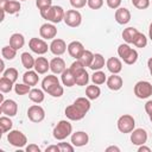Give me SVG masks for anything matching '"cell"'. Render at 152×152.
Returning <instances> with one entry per match:
<instances>
[{
    "instance_id": "cell-35",
    "label": "cell",
    "mask_w": 152,
    "mask_h": 152,
    "mask_svg": "<svg viewBox=\"0 0 152 152\" xmlns=\"http://www.w3.org/2000/svg\"><path fill=\"white\" fill-rule=\"evenodd\" d=\"M1 55H2V57L5 59L11 61L17 56V50L14 48H12L11 45H7V46H4L1 49Z\"/></svg>"
},
{
    "instance_id": "cell-28",
    "label": "cell",
    "mask_w": 152,
    "mask_h": 152,
    "mask_svg": "<svg viewBox=\"0 0 152 152\" xmlns=\"http://www.w3.org/2000/svg\"><path fill=\"white\" fill-rule=\"evenodd\" d=\"M139 31L135 28V27H127V28H125L124 31H122V38H124V40L127 43V44H133V40H134V38H135V36H137V33H138Z\"/></svg>"
},
{
    "instance_id": "cell-53",
    "label": "cell",
    "mask_w": 152,
    "mask_h": 152,
    "mask_svg": "<svg viewBox=\"0 0 152 152\" xmlns=\"http://www.w3.org/2000/svg\"><path fill=\"white\" fill-rule=\"evenodd\" d=\"M138 152H151V148L147 147V146H145V144H144V145H140L139 146Z\"/></svg>"
},
{
    "instance_id": "cell-3",
    "label": "cell",
    "mask_w": 152,
    "mask_h": 152,
    "mask_svg": "<svg viewBox=\"0 0 152 152\" xmlns=\"http://www.w3.org/2000/svg\"><path fill=\"white\" fill-rule=\"evenodd\" d=\"M53 138L57 140H64L72 133V126L66 120H61L53 128Z\"/></svg>"
},
{
    "instance_id": "cell-54",
    "label": "cell",
    "mask_w": 152,
    "mask_h": 152,
    "mask_svg": "<svg viewBox=\"0 0 152 152\" xmlns=\"http://www.w3.org/2000/svg\"><path fill=\"white\" fill-rule=\"evenodd\" d=\"M112 151H114V152H120V148H119L118 146H108V147L106 148V152H112Z\"/></svg>"
},
{
    "instance_id": "cell-44",
    "label": "cell",
    "mask_w": 152,
    "mask_h": 152,
    "mask_svg": "<svg viewBox=\"0 0 152 152\" xmlns=\"http://www.w3.org/2000/svg\"><path fill=\"white\" fill-rule=\"evenodd\" d=\"M84 68H86V66H84V65H83L78 59H76L75 62H72V64L70 65V68H69V69L71 70V72H72L74 75H76L77 72H80V71H81V70H83Z\"/></svg>"
},
{
    "instance_id": "cell-33",
    "label": "cell",
    "mask_w": 152,
    "mask_h": 152,
    "mask_svg": "<svg viewBox=\"0 0 152 152\" xmlns=\"http://www.w3.org/2000/svg\"><path fill=\"white\" fill-rule=\"evenodd\" d=\"M93 58H94V53L89 50H83V52L81 53V56L78 57V61L84 65V66H90L91 62H93Z\"/></svg>"
},
{
    "instance_id": "cell-9",
    "label": "cell",
    "mask_w": 152,
    "mask_h": 152,
    "mask_svg": "<svg viewBox=\"0 0 152 152\" xmlns=\"http://www.w3.org/2000/svg\"><path fill=\"white\" fill-rule=\"evenodd\" d=\"M27 118L32 122H40L45 118V110L39 104H32L27 109Z\"/></svg>"
},
{
    "instance_id": "cell-17",
    "label": "cell",
    "mask_w": 152,
    "mask_h": 152,
    "mask_svg": "<svg viewBox=\"0 0 152 152\" xmlns=\"http://www.w3.org/2000/svg\"><path fill=\"white\" fill-rule=\"evenodd\" d=\"M83 50H84V46L78 40H74V42L69 43V45H68V52H69V55L71 57L76 58V59H78V57L81 56V53L83 52Z\"/></svg>"
},
{
    "instance_id": "cell-49",
    "label": "cell",
    "mask_w": 152,
    "mask_h": 152,
    "mask_svg": "<svg viewBox=\"0 0 152 152\" xmlns=\"http://www.w3.org/2000/svg\"><path fill=\"white\" fill-rule=\"evenodd\" d=\"M106 2H107V6L112 10H116L121 5V0H106Z\"/></svg>"
},
{
    "instance_id": "cell-12",
    "label": "cell",
    "mask_w": 152,
    "mask_h": 152,
    "mask_svg": "<svg viewBox=\"0 0 152 152\" xmlns=\"http://www.w3.org/2000/svg\"><path fill=\"white\" fill-rule=\"evenodd\" d=\"M39 34L43 39H55L56 34H57V28L53 24H49L45 23L40 26L39 28Z\"/></svg>"
},
{
    "instance_id": "cell-10",
    "label": "cell",
    "mask_w": 152,
    "mask_h": 152,
    "mask_svg": "<svg viewBox=\"0 0 152 152\" xmlns=\"http://www.w3.org/2000/svg\"><path fill=\"white\" fill-rule=\"evenodd\" d=\"M0 110H1L2 114H5V115L11 118V116L17 115V113H18V104H17V102L14 100L8 99V100H5L4 102H1Z\"/></svg>"
},
{
    "instance_id": "cell-29",
    "label": "cell",
    "mask_w": 152,
    "mask_h": 152,
    "mask_svg": "<svg viewBox=\"0 0 152 152\" xmlns=\"http://www.w3.org/2000/svg\"><path fill=\"white\" fill-rule=\"evenodd\" d=\"M20 58H21V64H23V66H24L25 69L31 70L32 68H34V62H36V59L32 57L31 53H28V52H23L21 56H20Z\"/></svg>"
},
{
    "instance_id": "cell-47",
    "label": "cell",
    "mask_w": 152,
    "mask_h": 152,
    "mask_svg": "<svg viewBox=\"0 0 152 152\" xmlns=\"http://www.w3.org/2000/svg\"><path fill=\"white\" fill-rule=\"evenodd\" d=\"M58 146H59V150H61V152H72L74 150H75V146L71 144H68V142H59L58 144Z\"/></svg>"
},
{
    "instance_id": "cell-31",
    "label": "cell",
    "mask_w": 152,
    "mask_h": 152,
    "mask_svg": "<svg viewBox=\"0 0 152 152\" xmlns=\"http://www.w3.org/2000/svg\"><path fill=\"white\" fill-rule=\"evenodd\" d=\"M20 8H21V5L18 0H8V2L5 6L4 12H6L8 14H15L20 11Z\"/></svg>"
},
{
    "instance_id": "cell-27",
    "label": "cell",
    "mask_w": 152,
    "mask_h": 152,
    "mask_svg": "<svg viewBox=\"0 0 152 152\" xmlns=\"http://www.w3.org/2000/svg\"><path fill=\"white\" fill-rule=\"evenodd\" d=\"M74 104L84 114H87L90 109V101L88 97H77L74 102Z\"/></svg>"
},
{
    "instance_id": "cell-37",
    "label": "cell",
    "mask_w": 152,
    "mask_h": 152,
    "mask_svg": "<svg viewBox=\"0 0 152 152\" xmlns=\"http://www.w3.org/2000/svg\"><path fill=\"white\" fill-rule=\"evenodd\" d=\"M12 126H13V122L10 119V116L6 115V116H1L0 118V127H1V132L2 133L10 132L12 129Z\"/></svg>"
},
{
    "instance_id": "cell-19",
    "label": "cell",
    "mask_w": 152,
    "mask_h": 152,
    "mask_svg": "<svg viewBox=\"0 0 152 152\" xmlns=\"http://www.w3.org/2000/svg\"><path fill=\"white\" fill-rule=\"evenodd\" d=\"M66 69L65 66V62L63 58L61 57H55L50 61V70L53 72V74H62L64 70Z\"/></svg>"
},
{
    "instance_id": "cell-25",
    "label": "cell",
    "mask_w": 152,
    "mask_h": 152,
    "mask_svg": "<svg viewBox=\"0 0 152 152\" xmlns=\"http://www.w3.org/2000/svg\"><path fill=\"white\" fill-rule=\"evenodd\" d=\"M61 80H62L63 86H66V87H72L76 84L75 83V75L71 72L70 69H65L61 74Z\"/></svg>"
},
{
    "instance_id": "cell-42",
    "label": "cell",
    "mask_w": 152,
    "mask_h": 152,
    "mask_svg": "<svg viewBox=\"0 0 152 152\" xmlns=\"http://www.w3.org/2000/svg\"><path fill=\"white\" fill-rule=\"evenodd\" d=\"M63 93H64V89H63V87H62L61 84L55 86L53 88H51V89L48 91V94H50V95L53 96V97H61V96L63 95Z\"/></svg>"
},
{
    "instance_id": "cell-18",
    "label": "cell",
    "mask_w": 152,
    "mask_h": 152,
    "mask_svg": "<svg viewBox=\"0 0 152 152\" xmlns=\"http://www.w3.org/2000/svg\"><path fill=\"white\" fill-rule=\"evenodd\" d=\"M106 83H107V87H108L110 90L116 91V90H120V89L122 88L124 81H122V78H121L118 74H112V76H109V77L107 78Z\"/></svg>"
},
{
    "instance_id": "cell-11",
    "label": "cell",
    "mask_w": 152,
    "mask_h": 152,
    "mask_svg": "<svg viewBox=\"0 0 152 152\" xmlns=\"http://www.w3.org/2000/svg\"><path fill=\"white\" fill-rule=\"evenodd\" d=\"M131 141L133 145H144L147 141V132L144 128H135L131 133Z\"/></svg>"
},
{
    "instance_id": "cell-59",
    "label": "cell",
    "mask_w": 152,
    "mask_h": 152,
    "mask_svg": "<svg viewBox=\"0 0 152 152\" xmlns=\"http://www.w3.org/2000/svg\"><path fill=\"white\" fill-rule=\"evenodd\" d=\"M148 116H150V120L152 121V114H151V115H148Z\"/></svg>"
},
{
    "instance_id": "cell-41",
    "label": "cell",
    "mask_w": 152,
    "mask_h": 152,
    "mask_svg": "<svg viewBox=\"0 0 152 152\" xmlns=\"http://www.w3.org/2000/svg\"><path fill=\"white\" fill-rule=\"evenodd\" d=\"M31 90V87L26 83H17L14 84V91L17 95H25L28 94Z\"/></svg>"
},
{
    "instance_id": "cell-45",
    "label": "cell",
    "mask_w": 152,
    "mask_h": 152,
    "mask_svg": "<svg viewBox=\"0 0 152 152\" xmlns=\"http://www.w3.org/2000/svg\"><path fill=\"white\" fill-rule=\"evenodd\" d=\"M87 5L91 10H100L103 6V0H88Z\"/></svg>"
},
{
    "instance_id": "cell-4",
    "label": "cell",
    "mask_w": 152,
    "mask_h": 152,
    "mask_svg": "<svg viewBox=\"0 0 152 152\" xmlns=\"http://www.w3.org/2000/svg\"><path fill=\"white\" fill-rule=\"evenodd\" d=\"M135 127V120L129 114H124L118 119V129L121 133H131Z\"/></svg>"
},
{
    "instance_id": "cell-40",
    "label": "cell",
    "mask_w": 152,
    "mask_h": 152,
    "mask_svg": "<svg viewBox=\"0 0 152 152\" xmlns=\"http://www.w3.org/2000/svg\"><path fill=\"white\" fill-rule=\"evenodd\" d=\"M2 76L6 77V78H8L10 81H12V82L14 83V82L18 80L19 74H18V70H17L15 68H8V69H6V70L2 72Z\"/></svg>"
},
{
    "instance_id": "cell-57",
    "label": "cell",
    "mask_w": 152,
    "mask_h": 152,
    "mask_svg": "<svg viewBox=\"0 0 152 152\" xmlns=\"http://www.w3.org/2000/svg\"><path fill=\"white\" fill-rule=\"evenodd\" d=\"M148 37H150V39L152 40V23L150 24V28H148Z\"/></svg>"
},
{
    "instance_id": "cell-13",
    "label": "cell",
    "mask_w": 152,
    "mask_h": 152,
    "mask_svg": "<svg viewBox=\"0 0 152 152\" xmlns=\"http://www.w3.org/2000/svg\"><path fill=\"white\" fill-rule=\"evenodd\" d=\"M49 46H50V51H51L53 55H56V56L63 55V53L66 51V49H68L65 42H64L63 39H61V38H55V39H52V42H51V44H50Z\"/></svg>"
},
{
    "instance_id": "cell-14",
    "label": "cell",
    "mask_w": 152,
    "mask_h": 152,
    "mask_svg": "<svg viewBox=\"0 0 152 152\" xmlns=\"http://www.w3.org/2000/svg\"><path fill=\"white\" fill-rule=\"evenodd\" d=\"M89 141V137L86 132L83 131H78L71 134V144L75 147H82L84 145H87Z\"/></svg>"
},
{
    "instance_id": "cell-50",
    "label": "cell",
    "mask_w": 152,
    "mask_h": 152,
    "mask_svg": "<svg viewBox=\"0 0 152 152\" xmlns=\"http://www.w3.org/2000/svg\"><path fill=\"white\" fill-rule=\"evenodd\" d=\"M26 152H40V147L36 144H30L28 146H26Z\"/></svg>"
},
{
    "instance_id": "cell-32",
    "label": "cell",
    "mask_w": 152,
    "mask_h": 152,
    "mask_svg": "<svg viewBox=\"0 0 152 152\" xmlns=\"http://www.w3.org/2000/svg\"><path fill=\"white\" fill-rule=\"evenodd\" d=\"M101 95V89L97 87V84H91L86 88V96L89 100H96Z\"/></svg>"
},
{
    "instance_id": "cell-8",
    "label": "cell",
    "mask_w": 152,
    "mask_h": 152,
    "mask_svg": "<svg viewBox=\"0 0 152 152\" xmlns=\"http://www.w3.org/2000/svg\"><path fill=\"white\" fill-rule=\"evenodd\" d=\"M28 46L31 51L37 55H44L50 49V46H48V43L40 38H31L28 42Z\"/></svg>"
},
{
    "instance_id": "cell-5",
    "label": "cell",
    "mask_w": 152,
    "mask_h": 152,
    "mask_svg": "<svg viewBox=\"0 0 152 152\" xmlns=\"http://www.w3.org/2000/svg\"><path fill=\"white\" fill-rule=\"evenodd\" d=\"M7 140H8V142L12 146L19 147V148L20 147H24L26 145V142H27L26 135L23 132L18 131V129H11L10 133L7 134Z\"/></svg>"
},
{
    "instance_id": "cell-56",
    "label": "cell",
    "mask_w": 152,
    "mask_h": 152,
    "mask_svg": "<svg viewBox=\"0 0 152 152\" xmlns=\"http://www.w3.org/2000/svg\"><path fill=\"white\" fill-rule=\"evenodd\" d=\"M147 66H148V70H150V72H151V75H152V57L148 58V61H147Z\"/></svg>"
},
{
    "instance_id": "cell-46",
    "label": "cell",
    "mask_w": 152,
    "mask_h": 152,
    "mask_svg": "<svg viewBox=\"0 0 152 152\" xmlns=\"http://www.w3.org/2000/svg\"><path fill=\"white\" fill-rule=\"evenodd\" d=\"M36 6L39 10L48 8V7L52 6V0H36Z\"/></svg>"
},
{
    "instance_id": "cell-1",
    "label": "cell",
    "mask_w": 152,
    "mask_h": 152,
    "mask_svg": "<svg viewBox=\"0 0 152 152\" xmlns=\"http://www.w3.org/2000/svg\"><path fill=\"white\" fill-rule=\"evenodd\" d=\"M64 14H65L64 10H63L61 6H57V5L50 6V7L44 8V10H40V15H42L44 19L51 21L52 24H58V23H61V21L64 19Z\"/></svg>"
},
{
    "instance_id": "cell-15",
    "label": "cell",
    "mask_w": 152,
    "mask_h": 152,
    "mask_svg": "<svg viewBox=\"0 0 152 152\" xmlns=\"http://www.w3.org/2000/svg\"><path fill=\"white\" fill-rule=\"evenodd\" d=\"M64 113H65L66 118H68L69 120H72V121L82 120V119L86 116V114H84L83 112H81V110H80V109H78L74 103H72V104H70V106H68V107L65 108Z\"/></svg>"
},
{
    "instance_id": "cell-38",
    "label": "cell",
    "mask_w": 152,
    "mask_h": 152,
    "mask_svg": "<svg viewBox=\"0 0 152 152\" xmlns=\"http://www.w3.org/2000/svg\"><path fill=\"white\" fill-rule=\"evenodd\" d=\"M133 45H135L137 48H140V49L145 48L147 45V38H146V36L144 33H141V32H138L137 36H135V38H134V40H133Z\"/></svg>"
},
{
    "instance_id": "cell-51",
    "label": "cell",
    "mask_w": 152,
    "mask_h": 152,
    "mask_svg": "<svg viewBox=\"0 0 152 152\" xmlns=\"http://www.w3.org/2000/svg\"><path fill=\"white\" fill-rule=\"evenodd\" d=\"M145 112H146L148 115L152 114V100H150V101H147V102L145 103Z\"/></svg>"
},
{
    "instance_id": "cell-26",
    "label": "cell",
    "mask_w": 152,
    "mask_h": 152,
    "mask_svg": "<svg viewBox=\"0 0 152 152\" xmlns=\"http://www.w3.org/2000/svg\"><path fill=\"white\" fill-rule=\"evenodd\" d=\"M28 97H30V100H31L32 102H34V103H42V102L44 101L45 95H44V91H43L42 89L33 88V89L30 90Z\"/></svg>"
},
{
    "instance_id": "cell-36",
    "label": "cell",
    "mask_w": 152,
    "mask_h": 152,
    "mask_svg": "<svg viewBox=\"0 0 152 152\" xmlns=\"http://www.w3.org/2000/svg\"><path fill=\"white\" fill-rule=\"evenodd\" d=\"M91 81L94 84H103L106 81H107V77H106V74L101 70H96L93 75H91Z\"/></svg>"
},
{
    "instance_id": "cell-48",
    "label": "cell",
    "mask_w": 152,
    "mask_h": 152,
    "mask_svg": "<svg viewBox=\"0 0 152 152\" xmlns=\"http://www.w3.org/2000/svg\"><path fill=\"white\" fill-rule=\"evenodd\" d=\"M88 0H70V5L74 8H82L87 5Z\"/></svg>"
},
{
    "instance_id": "cell-22",
    "label": "cell",
    "mask_w": 152,
    "mask_h": 152,
    "mask_svg": "<svg viewBox=\"0 0 152 152\" xmlns=\"http://www.w3.org/2000/svg\"><path fill=\"white\" fill-rule=\"evenodd\" d=\"M39 81V76H38V72L34 70H27L26 72H24L23 75V82L28 84L30 87H33L38 83Z\"/></svg>"
},
{
    "instance_id": "cell-55",
    "label": "cell",
    "mask_w": 152,
    "mask_h": 152,
    "mask_svg": "<svg viewBox=\"0 0 152 152\" xmlns=\"http://www.w3.org/2000/svg\"><path fill=\"white\" fill-rule=\"evenodd\" d=\"M7 2H8V0H0V8H1V11L5 10V6H6Z\"/></svg>"
},
{
    "instance_id": "cell-16",
    "label": "cell",
    "mask_w": 152,
    "mask_h": 152,
    "mask_svg": "<svg viewBox=\"0 0 152 152\" xmlns=\"http://www.w3.org/2000/svg\"><path fill=\"white\" fill-rule=\"evenodd\" d=\"M115 20L120 25H125L131 20V12L125 7H119L115 11Z\"/></svg>"
},
{
    "instance_id": "cell-60",
    "label": "cell",
    "mask_w": 152,
    "mask_h": 152,
    "mask_svg": "<svg viewBox=\"0 0 152 152\" xmlns=\"http://www.w3.org/2000/svg\"><path fill=\"white\" fill-rule=\"evenodd\" d=\"M19 1H26V0H19Z\"/></svg>"
},
{
    "instance_id": "cell-24",
    "label": "cell",
    "mask_w": 152,
    "mask_h": 152,
    "mask_svg": "<svg viewBox=\"0 0 152 152\" xmlns=\"http://www.w3.org/2000/svg\"><path fill=\"white\" fill-rule=\"evenodd\" d=\"M10 45L12 48H14L15 50L21 49L25 45V38L21 33H13L10 37Z\"/></svg>"
},
{
    "instance_id": "cell-7",
    "label": "cell",
    "mask_w": 152,
    "mask_h": 152,
    "mask_svg": "<svg viewBox=\"0 0 152 152\" xmlns=\"http://www.w3.org/2000/svg\"><path fill=\"white\" fill-rule=\"evenodd\" d=\"M64 23L70 27H77L82 23V15L77 10H68L64 14Z\"/></svg>"
},
{
    "instance_id": "cell-52",
    "label": "cell",
    "mask_w": 152,
    "mask_h": 152,
    "mask_svg": "<svg viewBox=\"0 0 152 152\" xmlns=\"http://www.w3.org/2000/svg\"><path fill=\"white\" fill-rule=\"evenodd\" d=\"M45 151H46V152H52V151H55V152H61L58 145H50V146H48V147L45 148Z\"/></svg>"
},
{
    "instance_id": "cell-43",
    "label": "cell",
    "mask_w": 152,
    "mask_h": 152,
    "mask_svg": "<svg viewBox=\"0 0 152 152\" xmlns=\"http://www.w3.org/2000/svg\"><path fill=\"white\" fill-rule=\"evenodd\" d=\"M132 5L138 10H146L150 6V0H132Z\"/></svg>"
},
{
    "instance_id": "cell-20",
    "label": "cell",
    "mask_w": 152,
    "mask_h": 152,
    "mask_svg": "<svg viewBox=\"0 0 152 152\" xmlns=\"http://www.w3.org/2000/svg\"><path fill=\"white\" fill-rule=\"evenodd\" d=\"M106 66H107L108 71H110L112 74H119L122 70V63L118 57L108 58L106 62Z\"/></svg>"
},
{
    "instance_id": "cell-30",
    "label": "cell",
    "mask_w": 152,
    "mask_h": 152,
    "mask_svg": "<svg viewBox=\"0 0 152 152\" xmlns=\"http://www.w3.org/2000/svg\"><path fill=\"white\" fill-rule=\"evenodd\" d=\"M104 57L101 55V53H95L94 55V58H93V62L90 64V69L96 71V70H101L103 66H104Z\"/></svg>"
},
{
    "instance_id": "cell-6",
    "label": "cell",
    "mask_w": 152,
    "mask_h": 152,
    "mask_svg": "<svg viewBox=\"0 0 152 152\" xmlns=\"http://www.w3.org/2000/svg\"><path fill=\"white\" fill-rule=\"evenodd\" d=\"M134 95L138 99H147L152 95V84L147 81H139L134 86Z\"/></svg>"
},
{
    "instance_id": "cell-58",
    "label": "cell",
    "mask_w": 152,
    "mask_h": 152,
    "mask_svg": "<svg viewBox=\"0 0 152 152\" xmlns=\"http://www.w3.org/2000/svg\"><path fill=\"white\" fill-rule=\"evenodd\" d=\"M4 69H5V63H4V61H1V69H0V70H1V72H4V71H5Z\"/></svg>"
},
{
    "instance_id": "cell-34",
    "label": "cell",
    "mask_w": 152,
    "mask_h": 152,
    "mask_svg": "<svg viewBox=\"0 0 152 152\" xmlns=\"http://www.w3.org/2000/svg\"><path fill=\"white\" fill-rule=\"evenodd\" d=\"M89 82V75L86 71V69L81 70L80 72H77L75 75V83L77 86H87Z\"/></svg>"
},
{
    "instance_id": "cell-2",
    "label": "cell",
    "mask_w": 152,
    "mask_h": 152,
    "mask_svg": "<svg viewBox=\"0 0 152 152\" xmlns=\"http://www.w3.org/2000/svg\"><path fill=\"white\" fill-rule=\"evenodd\" d=\"M118 55L124 61V63H126L128 65L134 64L137 62V59H138V52H137V50L132 49L127 43L119 45V48H118Z\"/></svg>"
},
{
    "instance_id": "cell-39",
    "label": "cell",
    "mask_w": 152,
    "mask_h": 152,
    "mask_svg": "<svg viewBox=\"0 0 152 152\" xmlns=\"http://www.w3.org/2000/svg\"><path fill=\"white\" fill-rule=\"evenodd\" d=\"M13 84L14 83L12 81H10L8 78H6L4 76L0 78V90L2 93H10L12 90V88H13Z\"/></svg>"
},
{
    "instance_id": "cell-23",
    "label": "cell",
    "mask_w": 152,
    "mask_h": 152,
    "mask_svg": "<svg viewBox=\"0 0 152 152\" xmlns=\"http://www.w3.org/2000/svg\"><path fill=\"white\" fill-rule=\"evenodd\" d=\"M57 84H59V80L57 78V76H55V75H48V76H45L44 78H43V81H42V88H43V90L44 91H49L51 88H53L55 86H57Z\"/></svg>"
},
{
    "instance_id": "cell-21",
    "label": "cell",
    "mask_w": 152,
    "mask_h": 152,
    "mask_svg": "<svg viewBox=\"0 0 152 152\" xmlns=\"http://www.w3.org/2000/svg\"><path fill=\"white\" fill-rule=\"evenodd\" d=\"M50 69V62L45 57H38L34 62V70L38 74H46Z\"/></svg>"
}]
</instances>
